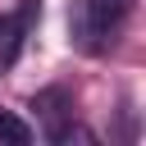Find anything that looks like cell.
Segmentation results:
<instances>
[{"label":"cell","instance_id":"cell-1","mask_svg":"<svg viewBox=\"0 0 146 146\" xmlns=\"http://www.w3.org/2000/svg\"><path fill=\"white\" fill-rule=\"evenodd\" d=\"M137 0H87V14H82V46L87 50H100L119 36V27L132 18Z\"/></svg>","mask_w":146,"mask_h":146},{"label":"cell","instance_id":"cell-2","mask_svg":"<svg viewBox=\"0 0 146 146\" xmlns=\"http://www.w3.org/2000/svg\"><path fill=\"white\" fill-rule=\"evenodd\" d=\"M41 23V0H23L18 14L0 18V68H14L23 55V41L32 36V27Z\"/></svg>","mask_w":146,"mask_h":146},{"label":"cell","instance_id":"cell-3","mask_svg":"<svg viewBox=\"0 0 146 146\" xmlns=\"http://www.w3.org/2000/svg\"><path fill=\"white\" fill-rule=\"evenodd\" d=\"M32 114L41 119V128H46V141H64V132H68V123H73V100H68V91L64 87H46V91H36L32 96Z\"/></svg>","mask_w":146,"mask_h":146},{"label":"cell","instance_id":"cell-4","mask_svg":"<svg viewBox=\"0 0 146 146\" xmlns=\"http://www.w3.org/2000/svg\"><path fill=\"white\" fill-rule=\"evenodd\" d=\"M0 137H5V141H14V146H27V141H32V128H27L23 119H14V114H5V110H0Z\"/></svg>","mask_w":146,"mask_h":146}]
</instances>
